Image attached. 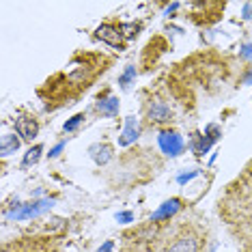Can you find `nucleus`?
Instances as JSON below:
<instances>
[{
	"label": "nucleus",
	"mask_w": 252,
	"mask_h": 252,
	"mask_svg": "<svg viewBox=\"0 0 252 252\" xmlns=\"http://www.w3.org/2000/svg\"><path fill=\"white\" fill-rule=\"evenodd\" d=\"M170 110L164 104H153L151 110H149V121L151 123H168L170 121Z\"/></svg>",
	"instance_id": "nucleus-5"
},
{
	"label": "nucleus",
	"mask_w": 252,
	"mask_h": 252,
	"mask_svg": "<svg viewBox=\"0 0 252 252\" xmlns=\"http://www.w3.org/2000/svg\"><path fill=\"white\" fill-rule=\"evenodd\" d=\"M136 136H138V127H136L134 119H129L127 127H125V131H123V138L119 140V142H121V145H129L131 140H136Z\"/></svg>",
	"instance_id": "nucleus-8"
},
{
	"label": "nucleus",
	"mask_w": 252,
	"mask_h": 252,
	"mask_svg": "<svg viewBox=\"0 0 252 252\" xmlns=\"http://www.w3.org/2000/svg\"><path fill=\"white\" fill-rule=\"evenodd\" d=\"M97 37L101 41L114 45V48H123V39H121V32H119L117 26H110V24H104L97 28Z\"/></svg>",
	"instance_id": "nucleus-4"
},
{
	"label": "nucleus",
	"mask_w": 252,
	"mask_h": 252,
	"mask_svg": "<svg viewBox=\"0 0 252 252\" xmlns=\"http://www.w3.org/2000/svg\"><path fill=\"white\" fill-rule=\"evenodd\" d=\"M15 129L24 140H32L39 131V123L32 117H20L15 119Z\"/></svg>",
	"instance_id": "nucleus-3"
},
{
	"label": "nucleus",
	"mask_w": 252,
	"mask_h": 252,
	"mask_svg": "<svg viewBox=\"0 0 252 252\" xmlns=\"http://www.w3.org/2000/svg\"><path fill=\"white\" fill-rule=\"evenodd\" d=\"M207 233L196 222H181L162 242L158 252H205Z\"/></svg>",
	"instance_id": "nucleus-1"
},
{
	"label": "nucleus",
	"mask_w": 252,
	"mask_h": 252,
	"mask_svg": "<svg viewBox=\"0 0 252 252\" xmlns=\"http://www.w3.org/2000/svg\"><path fill=\"white\" fill-rule=\"evenodd\" d=\"M179 207H181V200H179V198L168 200V203H164V207L159 209L158 214L151 218V220H162V218H170V216H173V214H175V211L179 209Z\"/></svg>",
	"instance_id": "nucleus-7"
},
{
	"label": "nucleus",
	"mask_w": 252,
	"mask_h": 252,
	"mask_svg": "<svg viewBox=\"0 0 252 252\" xmlns=\"http://www.w3.org/2000/svg\"><path fill=\"white\" fill-rule=\"evenodd\" d=\"M159 147H162V151L166 153V156L175 158V156L181 153L183 140L177 131H162V134H159Z\"/></svg>",
	"instance_id": "nucleus-2"
},
{
	"label": "nucleus",
	"mask_w": 252,
	"mask_h": 252,
	"mask_svg": "<svg viewBox=\"0 0 252 252\" xmlns=\"http://www.w3.org/2000/svg\"><path fill=\"white\" fill-rule=\"evenodd\" d=\"M18 147H20V140L15 138V136H4V140H2V147H0V151H2V156H9V153H13Z\"/></svg>",
	"instance_id": "nucleus-9"
},
{
	"label": "nucleus",
	"mask_w": 252,
	"mask_h": 252,
	"mask_svg": "<svg viewBox=\"0 0 252 252\" xmlns=\"http://www.w3.org/2000/svg\"><path fill=\"white\" fill-rule=\"evenodd\" d=\"M248 177H250V179H252V166H250V168H248Z\"/></svg>",
	"instance_id": "nucleus-13"
},
{
	"label": "nucleus",
	"mask_w": 252,
	"mask_h": 252,
	"mask_svg": "<svg viewBox=\"0 0 252 252\" xmlns=\"http://www.w3.org/2000/svg\"><path fill=\"white\" fill-rule=\"evenodd\" d=\"M43 151V147L41 145H35L32 149H28V153H26V158H24V166H31V164H35L37 159H39V153Z\"/></svg>",
	"instance_id": "nucleus-10"
},
{
	"label": "nucleus",
	"mask_w": 252,
	"mask_h": 252,
	"mask_svg": "<svg viewBox=\"0 0 252 252\" xmlns=\"http://www.w3.org/2000/svg\"><path fill=\"white\" fill-rule=\"evenodd\" d=\"M82 119H84V114H76V117H73L69 123H65V131H71V129H76V127H78V123L82 121Z\"/></svg>",
	"instance_id": "nucleus-11"
},
{
	"label": "nucleus",
	"mask_w": 252,
	"mask_h": 252,
	"mask_svg": "<svg viewBox=\"0 0 252 252\" xmlns=\"http://www.w3.org/2000/svg\"><path fill=\"white\" fill-rule=\"evenodd\" d=\"M97 110L101 114H108V117H114L119 112V101L114 99L112 95H108V99H101L99 97V104H97Z\"/></svg>",
	"instance_id": "nucleus-6"
},
{
	"label": "nucleus",
	"mask_w": 252,
	"mask_h": 252,
	"mask_svg": "<svg viewBox=\"0 0 252 252\" xmlns=\"http://www.w3.org/2000/svg\"><path fill=\"white\" fill-rule=\"evenodd\" d=\"M242 56H246V59H248V56H252V45H246L244 52H242Z\"/></svg>",
	"instance_id": "nucleus-12"
},
{
	"label": "nucleus",
	"mask_w": 252,
	"mask_h": 252,
	"mask_svg": "<svg viewBox=\"0 0 252 252\" xmlns=\"http://www.w3.org/2000/svg\"><path fill=\"white\" fill-rule=\"evenodd\" d=\"M246 82H252V73H250V78H248V80H246Z\"/></svg>",
	"instance_id": "nucleus-14"
}]
</instances>
